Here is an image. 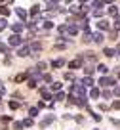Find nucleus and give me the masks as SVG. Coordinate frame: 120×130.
I'll list each match as a JSON object with an SVG mask.
<instances>
[{
	"label": "nucleus",
	"mask_w": 120,
	"mask_h": 130,
	"mask_svg": "<svg viewBox=\"0 0 120 130\" xmlns=\"http://www.w3.org/2000/svg\"><path fill=\"white\" fill-rule=\"evenodd\" d=\"M78 25L76 23H67V27H65V32H69V35H71V37H74V35H78Z\"/></svg>",
	"instance_id": "nucleus-1"
},
{
	"label": "nucleus",
	"mask_w": 120,
	"mask_h": 130,
	"mask_svg": "<svg viewBox=\"0 0 120 130\" xmlns=\"http://www.w3.org/2000/svg\"><path fill=\"white\" fill-rule=\"evenodd\" d=\"M114 84V78L107 77V75H103V77L99 78V86H112Z\"/></svg>",
	"instance_id": "nucleus-2"
},
{
	"label": "nucleus",
	"mask_w": 120,
	"mask_h": 130,
	"mask_svg": "<svg viewBox=\"0 0 120 130\" xmlns=\"http://www.w3.org/2000/svg\"><path fill=\"white\" fill-rule=\"evenodd\" d=\"M69 67H71L72 71H76V69H80V67H82V57H76V59H72L71 63H69Z\"/></svg>",
	"instance_id": "nucleus-3"
},
{
	"label": "nucleus",
	"mask_w": 120,
	"mask_h": 130,
	"mask_svg": "<svg viewBox=\"0 0 120 130\" xmlns=\"http://www.w3.org/2000/svg\"><path fill=\"white\" fill-rule=\"evenodd\" d=\"M29 52H32V54L42 52V44H40V42H31V44H29Z\"/></svg>",
	"instance_id": "nucleus-4"
},
{
	"label": "nucleus",
	"mask_w": 120,
	"mask_h": 130,
	"mask_svg": "<svg viewBox=\"0 0 120 130\" xmlns=\"http://www.w3.org/2000/svg\"><path fill=\"white\" fill-rule=\"evenodd\" d=\"M21 42H23V38H21L19 35H12V37H10V46H19Z\"/></svg>",
	"instance_id": "nucleus-5"
},
{
	"label": "nucleus",
	"mask_w": 120,
	"mask_h": 130,
	"mask_svg": "<svg viewBox=\"0 0 120 130\" xmlns=\"http://www.w3.org/2000/svg\"><path fill=\"white\" fill-rule=\"evenodd\" d=\"M63 65H65V59H63V57H57V59L52 61V67H53V69H61Z\"/></svg>",
	"instance_id": "nucleus-6"
},
{
	"label": "nucleus",
	"mask_w": 120,
	"mask_h": 130,
	"mask_svg": "<svg viewBox=\"0 0 120 130\" xmlns=\"http://www.w3.org/2000/svg\"><path fill=\"white\" fill-rule=\"evenodd\" d=\"M92 40H93V42H97V44H101V42H103V32H101V31L93 32V35H92Z\"/></svg>",
	"instance_id": "nucleus-7"
},
{
	"label": "nucleus",
	"mask_w": 120,
	"mask_h": 130,
	"mask_svg": "<svg viewBox=\"0 0 120 130\" xmlns=\"http://www.w3.org/2000/svg\"><path fill=\"white\" fill-rule=\"evenodd\" d=\"M97 29H99V31H109V21L107 19L97 21Z\"/></svg>",
	"instance_id": "nucleus-8"
},
{
	"label": "nucleus",
	"mask_w": 120,
	"mask_h": 130,
	"mask_svg": "<svg viewBox=\"0 0 120 130\" xmlns=\"http://www.w3.org/2000/svg\"><path fill=\"white\" fill-rule=\"evenodd\" d=\"M80 84L84 86V88H86V86L93 88V78H92V77H86V78H82V80H80Z\"/></svg>",
	"instance_id": "nucleus-9"
},
{
	"label": "nucleus",
	"mask_w": 120,
	"mask_h": 130,
	"mask_svg": "<svg viewBox=\"0 0 120 130\" xmlns=\"http://www.w3.org/2000/svg\"><path fill=\"white\" fill-rule=\"evenodd\" d=\"M12 31H13V35H19V32L23 31V23H13L12 25Z\"/></svg>",
	"instance_id": "nucleus-10"
},
{
	"label": "nucleus",
	"mask_w": 120,
	"mask_h": 130,
	"mask_svg": "<svg viewBox=\"0 0 120 130\" xmlns=\"http://www.w3.org/2000/svg\"><path fill=\"white\" fill-rule=\"evenodd\" d=\"M15 13H17V17H19L21 21H25V19H27V12H25V10H21V8H15Z\"/></svg>",
	"instance_id": "nucleus-11"
},
{
	"label": "nucleus",
	"mask_w": 120,
	"mask_h": 130,
	"mask_svg": "<svg viewBox=\"0 0 120 130\" xmlns=\"http://www.w3.org/2000/svg\"><path fill=\"white\" fill-rule=\"evenodd\" d=\"M17 56H19V57H27V56H29V46L19 48V50H17Z\"/></svg>",
	"instance_id": "nucleus-12"
},
{
	"label": "nucleus",
	"mask_w": 120,
	"mask_h": 130,
	"mask_svg": "<svg viewBox=\"0 0 120 130\" xmlns=\"http://www.w3.org/2000/svg\"><path fill=\"white\" fill-rule=\"evenodd\" d=\"M84 73H86V77H92V75L95 73V67H93V65H86Z\"/></svg>",
	"instance_id": "nucleus-13"
},
{
	"label": "nucleus",
	"mask_w": 120,
	"mask_h": 130,
	"mask_svg": "<svg viewBox=\"0 0 120 130\" xmlns=\"http://www.w3.org/2000/svg\"><path fill=\"white\" fill-rule=\"evenodd\" d=\"M40 94H42V98H44V102H50V100H53V98H52V94H50L48 90H44V88L40 90Z\"/></svg>",
	"instance_id": "nucleus-14"
},
{
	"label": "nucleus",
	"mask_w": 120,
	"mask_h": 130,
	"mask_svg": "<svg viewBox=\"0 0 120 130\" xmlns=\"http://www.w3.org/2000/svg\"><path fill=\"white\" fill-rule=\"evenodd\" d=\"M92 6L93 10H101L103 8V0H92Z\"/></svg>",
	"instance_id": "nucleus-15"
},
{
	"label": "nucleus",
	"mask_w": 120,
	"mask_h": 130,
	"mask_svg": "<svg viewBox=\"0 0 120 130\" xmlns=\"http://www.w3.org/2000/svg\"><path fill=\"white\" fill-rule=\"evenodd\" d=\"M103 54H105L107 57H114V56H116V54H114V50H112V48H105V50H103Z\"/></svg>",
	"instance_id": "nucleus-16"
},
{
	"label": "nucleus",
	"mask_w": 120,
	"mask_h": 130,
	"mask_svg": "<svg viewBox=\"0 0 120 130\" xmlns=\"http://www.w3.org/2000/svg\"><path fill=\"white\" fill-rule=\"evenodd\" d=\"M109 15H118V8H116V6H109Z\"/></svg>",
	"instance_id": "nucleus-17"
},
{
	"label": "nucleus",
	"mask_w": 120,
	"mask_h": 130,
	"mask_svg": "<svg viewBox=\"0 0 120 130\" xmlns=\"http://www.w3.org/2000/svg\"><path fill=\"white\" fill-rule=\"evenodd\" d=\"M0 13H2V17L10 15V8H8V6H0Z\"/></svg>",
	"instance_id": "nucleus-18"
},
{
	"label": "nucleus",
	"mask_w": 120,
	"mask_h": 130,
	"mask_svg": "<svg viewBox=\"0 0 120 130\" xmlns=\"http://www.w3.org/2000/svg\"><path fill=\"white\" fill-rule=\"evenodd\" d=\"M97 69H99L103 75H107V73H109V67H107V65H103V63H99V65H97Z\"/></svg>",
	"instance_id": "nucleus-19"
},
{
	"label": "nucleus",
	"mask_w": 120,
	"mask_h": 130,
	"mask_svg": "<svg viewBox=\"0 0 120 130\" xmlns=\"http://www.w3.org/2000/svg\"><path fill=\"white\" fill-rule=\"evenodd\" d=\"M90 98H93V100H95V98H99V90H97V88H92V90H90Z\"/></svg>",
	"instance_id": "nucleus-20"
},
{
	"label": "nucleus",
	"mask_w": 120,
	"mask_h": 130,
	"mask_svg": "<svg viewBox=\"0 0 120 130\" xmlns=\"http://www.w3.org/2000/svg\"><path fill=\"white\" fill-rule=\"evenodd\" d=\"M31 126H32V119L29 117V119H25V121H23V128H31Z\"/></svg>",
	"instance_id": "nucleus-21"
},
{
	"label": "nucleus",
	"mask_w": 120,
	"mask_h": 130,
	"mask_svg": "<svg viewBox=\"0 0 120 130\" xmlns=\"http://www.w3.org/2000/svg\"><path fill=\"white\" fill-rule=\"evenodd\" d=\"M6 27H8V21H6V17H0V31H4Z\"/></svg>",
	"instance_id": "nucleus-22"
},
{
	"label": "nucleus",
	"mask_w": 120,
	"mask_h": 130,
	"mask_svg": "<svg viewBox=\"0 0 120 130\" xmlns=\"http://www.w3.org/2000/svg\"><path fill=\"white\" fill-rule=\"evenodd\" d=\"M17 107H19V102H15V100H12V102H10V109H12V111H15Z\"/></svg>",
	"instance_id": "nucleus-23"
},
{
	"label": "nucleus",
	"mask_w": 120,
	"mask_h": 130,
	"mask_svg": "<svg viewBox=\"0 0 120 130\" xmlns=\"http://www.w3.org/2000/svg\"><path fill=\"white\" fill-rule=\"evenodd\" d=\"M52 90H53V92H59V90H61V84H59V82H52Z\"/></svg>",
	"instance_id": "nucleus-24"
},
{
	"label": "nucleus",
	"mask_w": 120,
	"mask_h": 130,
	"mask_svg": "<svg viewBox=\"0 0 120 130\" xmlns=\"http://www.w3.org/2000/svg\"><path fill=\"white\" fill-rule=\"evenodd\" d=\"M29 115H31V119L36 117V115H38V109H36V107H31V109H29Z\"/></svg>",
	"instance_id": "nucleus-25"
},
{
	"label": "nucleus",
	"mask_w": 120,
	"mask_h": 130,
	"mask_svg": "<svg viewBox=\"0 0 120 130\" xmlns=\"http://www.w3.org/2000/svg\"><path fill=\"white\" fill-rule=\"evenodd\" d=\"M13 128H15V130H23V122L15 121V122H13Z\"/></svg>",
	"instance_id": "nucleus-26"
},
{
	"label": "nucleus",
	"mask_w": 120,
	"mask_h": 130,
	"mask_svg": "<svg viewBox=\"0 0 120 130\" xmlns=\"http://www.w3.org/2000/svg\"><path fill=\"white\" fill-rule=\"evenodd\" d=\"M25 78H27V75L21 73V75H17V77H15V82H21V80H25Z\"/></svg>",
	"instance_id": "nucleus-27"
},
{
	"label": "nucleus",
	"mask_w": 120,
	"mask_h": 130,
	"mask_svg": "<svg viewBox=\"0 0 120 130\" xmlns=\"http://www.w3.org/2000/svg\"><path fill=\"white\" fill-rule=\"evenodd\" d=\"M27 86H29V88H36V80L29 78V80H27Z\"/></svg>",
	"instance_id": "nucleus-28"
},
{
	"label": "nucleus",
	"mask_w": 120,
	"mask_h": 130,
	"mask_svg": "<svg viewBox=\"0 0 120 130\" xmlns=\"http://www.w3.org/2000/svg\"><path fill=\"white\" fill-rule=\"evenodd\" d=\"M63 98H65V94H63V92H57V94H55V98H53V100H57V102H61V100H63Z\"/></svg>",
	"instance_id": "nucleus-29"
},
{
	"label": "nucleus",
	"mask_w": 120,
	"mask_h": 130,
	"mask_svg": "<svg viewBox=\"0 0 120 130\" xmlns=\"http://www.w3.org/2000/svg\"><path fill=\"white\" fill-rule=\"evenodd\" d=\"M38 12H40V8H38V6H32V8H31V15H36Z\"/></svg>",
	"instance_id": "nucleus-30"
},
{
	"label": "nucleus",
	"mask_w": 120,
	"mask_h": 130,
	"mask_svg": "<svg viewBox=\"0 0 120 130\" xmlns=\"http://www.w3.org/2000/svg\"><path fill=\"white\" fill-rule=\"evenodd\" d=\"M52 121H53V117H52V115H50V117H46L44 121H42V124L46 126V124H50V122H52Z\"/></svg>",
	"instance_id": "nucleus-31"
},
{
	"label": "nucleus",
	"mask_w": 120,
	"mask_h": 130,
	"mask_svg": "<svg viewBox=\"0 0 120 130\" xmlns=\"http://www.w3.org/2000/svg\"><path fill=\"white\" fill-rule=\"evenodd\" d=\"M52 27H53L52 21H44V29H46V31H48V29H52Z\"/></svg>",
	"instance_id": "nucleus-32"
},
{
	"label": "nucleus",
	"mask_w": 120,
	"mask_h": 130,
	"mask_svg": "<svg viewBox=\"0 0 120 130\" xmlns=\"http://www.w3.org/2000/svg\"><path fill=\"white\" fill-rule=\"evenodd\" d=\"M103 98H107V100H111V98H112V94L109 92V90H103Z\"/></svg>",
	"instance_id": "nucleus-33"
},
{
	"label": "nucleus",
	"mask_w": 120,
	"mask_h": 130,
	"mask_svg": "<svg viewBox=\"0 0 120 130\" xmlns=\"http://www.w3.org/2000/svg\"><path fill=\"white\" fill-rule=\"evenodd\" d=\"M0 54H8V48H6L2 42H0Z\"/></svg>",
	"instance_id": "nucleus-34"
},
{
	"label": "nucleus",
	"mask_w": 120,
	"mask_h": 130,
	"mask_svg": "<svg viewBox=\"0 0 120 130\" xmlns=\"http://www.w3.org/2000/svg\"><path fill=\"white\" fill-rule=\"evenodd\" d=\"M114 31H120V17L114 21Z\"/></svg>",
	"instance_id": "nucleus-35"
},
{
	"label": "nucleus",
	"mask_w": 120,
	"mask_h": 130,
	"mask_svg": "<svg viewBox=\"0 0 120 130\" xmlns=\"http://www.w3.org/2000/svg\"><path fill=\"white\" fill-rule=\"evenodd\" d=\"M93 15H95V17H101V15H103V12H101V10H93Z\"/></svg>",
	"instance_id": "nucleus-36"
},
{
	"label": "nucleus",
	"mask_w": 120,
	"mask_h": 130,
	"mask_svg": "<svg viewBox=\"0 0 120 130\" xmlns=\"http://www.w3.org/2000/svg\"><path fill=\"white\" fill-rule=\"evenodd\" d=\"M42 80H46V82H52V77H50V75H46V73H44V78H42Z\"/></svg>",
	"instance_id": "nucleus-37"
},
{
	"label": "nucleus",
	"mask_w": 120,
	"mask_h": 130,
	"mask_svg": "<svg viewBox=\"0 0 120 130\" xmlns=\"http://www.w3.org/2000/svg\"><path fill=\"white\" fill-rule=\"evenodd\" d=\"M112 107H114V109H120V100H116V102L112 103Z\"/></svg>",
	"instance_id": "nucleus-38"
},
{
	"label": "nucleus",
	"mask_w": 120,
	"mask_h": 130,
	"mask_svg": "<svg viewBox=\"0 0 120 130\" xmlns=\"http://www.w3.org/2000/svg\"><path fill=\"white\" fill-rule=\"evenodd\" d=\"M6 94V88H4V84H0V96H4Z\"/></svg>",
	"instance_id": "nucleus-39"
},
{
	"label": "nucleus",
	"mask_w": 120,
	"mask_h": 130,
	"mask_svg": "<svg viewBox=\"0 0 120 130\" xmlns=\"http://www.w3.org/2000/svg\"><path fill=\"white\" fill-rule=\"evenodd\" d=\"M114 96H120V86H116V88H114Z\"/></svg>",
	"instance_id": "nucleus-40"
},
{
	"label": "nucleus",
	"mask_w": 120,
	"mask_h": 130,
	"mask_svg": "<svg viewBox=\"0 0 120 130\" xmlns=\"http://www.w3.org/2000/svg\"><path fill=\"white\" fill-rule=\"evenodd\" d=\"M112 124H114V126H120V121H116V119H114V121H112Z\"/></svg>",
	"instance_id": "nucleus-41"
},
{
	"label": "nucleus",
	"mask_w": 120,
	"mask_h": 130,
	"mask_svg": "<svg viewBox=\"0 0 120 130\" xmlns=\"http://www.w3.org/2000/svg\"><path fill=\"white\" fill-rule=\"evenodd\" d=\"M80 2H82V4H86V2H88V0H80Z\"/></svg>",
	"instance_id": "nucleus-42"
},
{
	"label": "nucleus",
	"mask_w": 120,
	"mask_h": 130,
	"mask_svg": "<svg viewBox=\"0 0 120 130\" xmlns=\"http://www.w3.org/2000/svg\"><path fill=\"white\" fill-rule=\"evenodd\" d=\"M48 2H50V0H48Z\"/></svg>",
	"instance_id": "nucleus-43"
}]
</instances>
